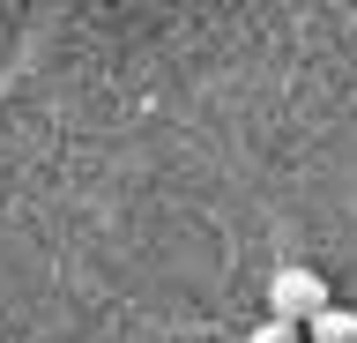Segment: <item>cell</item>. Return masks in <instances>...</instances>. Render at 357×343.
Returning a JSON list of instances; mask_svg holds the SVG:
<instances>
[{"label": "cell", "instance_id": "obj_4", "mask_svg": "<svg viewBox=\"0 0 357 343\" xmlns=\"http://www.w3.org/2000/svg\"><path fill=\"white\" fill-rule=\"evenodd\" d=\"M350 343H357V336H350Z\"/></svg>", "mask_w": 357, "mask_h": 343}, {"label": "cell", "instance_id": "obj_2", "mask_svg": "<svg viewBox=\"0 0 357 343\" xmlns=\"http://www.w3.org/2000/svg\"><path fill=\"white\" fill-rule=\"evenodd\" d=\"M305 328H312V343H350L357 336V314H350V306H320Z\"/></svg>", "mask_w": 357, "mask_h": 343}, {"label": "cell", "instance_id": "obj_1", "mask_svg": "<svg viewBox=\"0 0 357 343\" xmlns=\"http://www.w3.org/2000/svg\"><path fill=\"white\" fill-rule=\"evenodd\" d=\"M320 306H328V284H320L305 261H283V269L268 276V314H283V321H298V328H305Z\"/></svg>", "mask_w": 357, "mask_h": 343}, {"label": "cell", "instance_id": "obj_3", "mask_svg": "<svg viewBox=\"0 0 357 343\" xmlns=\"http://www.w3.org/2000/svg\"><path fill=\"white\" fill-rule=\"evenodd\" d=\"M245 343H298V321H283V314H268L261 328H253V336Z\"/></svg>", "mask_w": 357, "mask_h": 343}]
</instances>
